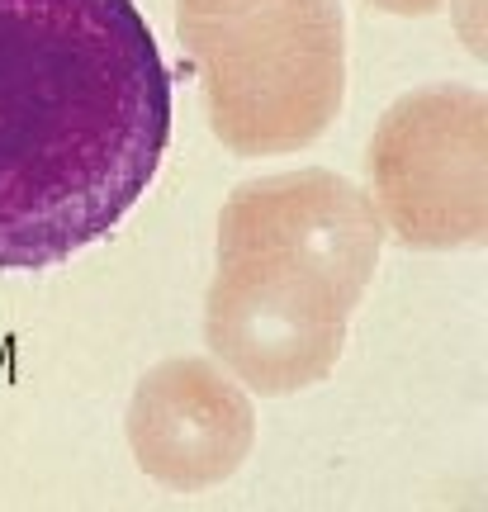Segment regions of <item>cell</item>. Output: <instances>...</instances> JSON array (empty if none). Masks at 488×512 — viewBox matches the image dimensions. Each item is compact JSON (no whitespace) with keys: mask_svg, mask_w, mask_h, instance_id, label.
I'll return each mask as SVG.
<instances>
[{"mask_svg":"<svg viewBox=\"0 0 488 512\" xmlns=\"http://www.w3.org/2000/svg\"><path fill=\"white\" fill-rule=\"evenodd\" d=\"M171 138V72L133 0H0V271L109 238Z\"/></svg>","mask_w":488,"mask_h":512,"instance_id":"6da1fadb","label":"cell"},{"mask_svg":"<svg viewBox=\"0 0 488 512\" xmlns=\"http://www.w3.org/2000/svg\"><path fill=\"white\" fill-rule=\"evenodd\" d=\"M176 34L199 72L214 138L242 157L308 147L342 110L337 0H176Z\"/></svg>","mask_w":488,"mask_h":512,"instance_id":"7a4b0ae2","label":"cell"},{"mask_svg":"<svg viewBox=\"0 0 488 512\" xmlns=\"http://www.w3.org/2000/svg\"><path fill=\"white\" fill-rule=\"evenodd\" d=\"M365 166L375 200L403 242H474L488 214V95L479 86H422L398 95L375 124Z\"/></svg>","mask_w":488,"mask_h":512,"instance_id":"3957f363","label":"cell"},{"mask_svg":"<svg viewBox=\"0 0 488 512\" xmlns=\"http://www.w3.org/2000/svg\"><path fill=\"white\" fill-rule=\"evenodd\" d=\"M380 247L375 204L332 171H285L233 190L223 204V252H271L361 285Z\"/></svg>","mask_w":488,"mask_h":512,"instance_id":"277c9868","label":"cell"},{"mask_svg":"<svg viewBox=\"0 0 488 512\" xmlns=\"http://www.w3.org/2000/svg\"><path fill=\"white\" fill-rule=\"evenodd\" d=\"M233 271L218 280L214 294V337L242 366L271 384H290L318 366L332 347L337 313H327L313 290L342 285L304 261L271 252H233ZM346 290V285H342Z\"/></svg>","mask_w":488,"mask_h":512,"instance_id":"5b68a950","label":"cell"},{"mask_svg":"<svg viewBox=\"0 0 488 512\" xmlns=\"http://www.w3.org/2000/svg\"><path fill=\"white\" fill-rule=\"evenodd\" d=\"M190 389L195 394H176L171 384H157V399H152V437H147V451L166 465H204L223 451V432L218 422L233 413V403L218 394V384L204 375V370H190Z\"/></svg>","mask_w":488,"mask_h":512,"instance_id":"8992f818","label":"cell"},{"mask_svg":"<svg viewBox=\"0 0 488 512\" xmlns=\"http://www.w3.org/2000/svg\"><path fill=\"white\" fill-rule=\"evenodd\" d=\"M375 5H380V10H394V15H427L441 0H375Z\"/></svg>","mask_w":488,"mask_h":512,"instance_id":"52a82bcc","label":"cell"}]
</instances>
